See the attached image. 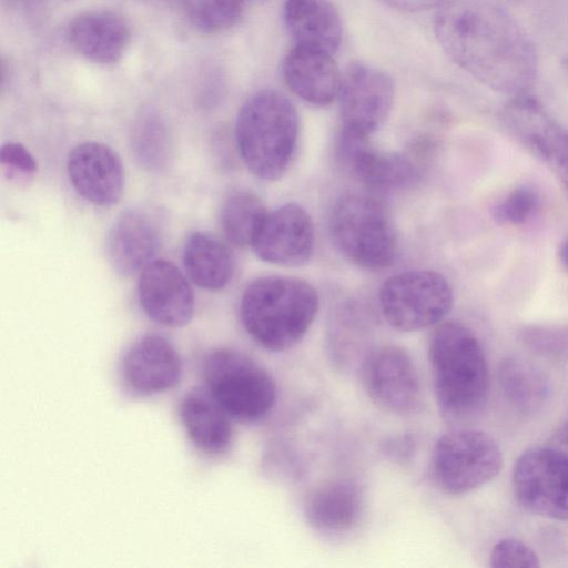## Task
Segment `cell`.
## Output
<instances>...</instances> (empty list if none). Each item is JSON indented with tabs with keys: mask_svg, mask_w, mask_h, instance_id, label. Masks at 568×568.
Listing matches in <instances>:
<instances>
[{
	"mask_svg": "<svg viewBox=\"0 0 568 568\" xmlns=\"http://www.w3.org/2000/svg\"><path fill=\"white\" fill-rule=\"evenodd\" d=\"M538 193L528 186L513 190L493 209V217L500 225H523L530 221L539 210Z\"/></svg>",
	"mask_w": 568,
	"mask_h": 568,
	"instance_id": "cell-28",
	"label": "cell"
},
{
	"mask_svg": "<svg viewBox=\"0 0 568 568\" xmlns=\"http://www.w3.org/2000/svg\"><path fill=\"white\" fill-rule=\"evenodd\" d=\"M501 467L498 443L478 429L448 432L436 440L432 452V477L446 495L470 493L495 478Z\"/></svg>",
	"mask_w": 568,
	"mask_h": 568,
	"instance_id": "cell-7",
	"label": "cell"
},
{
	"mask_svg": "<svg viewBox=\"0 0 568 568\" xmlns=\"http://www.w3.org/2000/svg\"><path fill=\"white\" fill-rule=\"evenodd\" d=\"M546 445L568 456V420L552 432Z\"/></svg>",
	"mask_w": 568,
	"mask_h": 568,
	"instance_id": "cell-35",
	"label": "cell"
},
{
	"mask_svg": "<svg viewBox=\"0 0 568 568\" xmlns=\"http://www.w3.org/2000/svg\"><path fill=\"white\" fill-rule=\"evenodd\" d=\"M388 7L406 12L425 11L438 7L444 0H382Z\"/></svg>",
	"mask_w": 568,
	"mask_h": 568,
	"instance_id": "cell-34",
	"label": "cell"
},
{
	"mask_svg": "<svg viewBox=\"0 0 568 568\" xmlns=\"http://www.w3.org/2000/svg\"><path fill=\"white\" fill-rule=\"evenodd\" d=\"M139 303L146 316L168 327L187 325L194 313V294L185 275L171 261L152 260L140 273Z\"/></svg>",
	"mask_w": 568,
	"mask_h": 568,
	"instance_id": "cell-15",
	"label": "cell"
},
{
	"mask_svg": "<svg viewBox=\"0 0 568 568\" xmlns=\"http://www.w3.org/2000/svg\"><path fill=\"white\" fill-rule=\"evenodd\" d=\"M395 97L393 79L379 68L351 62L338 93L342 130L371 136L388 118Z\"/></svg>",
	"mask_w": 568,
	"mask_h": 568,
	"instance_id": "cell-11",
	"label": "cell"
},
{
	"mask_svg": "<svg viewBox=\"0 0 568 568\" xmlns=\"http://www.w3.org/2000/svg\"><path fill=\"white\" fill-rule=\"evenodd\" d=\"M190 22L206 33L224 31L240 19L245 0H180Z\"/></svg>",
	"mask_w": 568,
	"mask_h": 568,
	"instance_id": "cell-27",
	"label": "cell"
},
{
	"mask_svg": "<svg viewBox=\"0 0 568 568\" xmlns=\"http://www.w3.org/2000/svg\"><path fill=\"white\" fill-rule=\"evenodd\" d=\"M251 246L264 262L280 266L303 265L314 248L312 219L300 204H283L266 213Z\"/></svg>",
	"mask_w": 568,
	"mask_h": 568,
	"instance_id": "cell-14",
	"label": "cell"
},
{
	"mask_svg": "<svg viewBox=\"0 0 568 568\" xmlns=\"http://www.w3.org/2000/svg\"><path fill=\"white\" fill-rule=\"evenodd\" d=\"M71 47L85 59L99 64H114L126 51L131 31L128 22L111 11H87L75 16L67 27Z\"/></svg>",
	"mask_w": 568,
	"mask_h": 568,
	"instance_id": "cell-19",
	"label": "cell"
},
{
	"mask_svg": "<svg viewBox=\"0 0 568 568\" xmlns=\"http://www.w3.org/2000/svg\"><path fill=\"white\" fill-rule=\"evenodd\" d=\"M318 306L317 292L306 281L271 275L247 285L240 302V317L258 345L271 352H284L305 336Z\"/></svg>",
	"mask_w": 568,
	"mask_h": 568,
	"instance_id": "cell-3",
	"label": "cell"
},
{
	"mask_svg": "<svg viewBox=\"0 0 568 568\" xmlns=\"http://www.w3.org/2000/svg\"><path fill=\"white\" fill-rule=\"evenodd\" d=\"M558 255L562 266L568 271V239L560 245Z\"/></svg>",
	"mask_w": 568,
	"mask_h": 568,
	"instance_id": "cell-36",
	"label": "cell"
},
{
	"mask_svg": "<svg viewBox=\"0 0 568 568\" xmlns=\"http://www.w3.org/2000/svg\"><path fill=\"white\" fill-rule=\"evenodd\" d=\"M363 388L371 400L387 413L409 416L422 406V385L409 354L399 346L369 351L359 364Z\"/></svg>",
	"mask_w": 568,
	"mask_h": 568,
	"instance_id": "cell-10",
	"label": "cell"
},
{
	"mask_svg": "<svg viewBox=\"0 0 568 568\" xmlns=\"http://www.w3.org/2000/svg\"><path fill=\"white\" fill-rule=\"evenodd\" d=\"M434 30L445 53L494 91L528 94L538 72L535 47L517 21L490 0H444Z\"/></svg>",
	"mask_w": 568,
	"mask_h": 568,
	"instance_id": "cell-1",
	"label": "cell"
},
{
	"mask_svg": "<svg viewBox=\"0 0 568 568\" xmlns=\"http://www.w3.org/2000/svg\"><path fill=\"white\" fill-rule=\"evenodd\" d=\"M298 132L294 104L282 92L263 89L241 106L235 123L239 153L247 169L263 180H277L293 156Z\"/></svg>",
	"mask_w": 568,
	"mask_h": 568,
	"instance_id": "cell-4",
	"label": "cell"
},
{
	"mask_svg": "<svg viewBox=\"0 0 568 568\" xmlns=\"http://www.w3.org/2000/svg\"><path fill=\"white\" fill-rule=\"evenodd\" d=\"M283 19L296 45L334 53L342 41V21L329 0H285Z\"/></svg>",
	"mask_w": 568,
	"mask_h": 568,
	"instance_id": "cell-22",
	"label": "cell"
},
{
	"mask_svg": "<svg viewBox=\"0 0 568 568\" xmlns=\"http://www.w3.org/2000/svg\"><path fill=\"white\" fill-rule=\"evenodd\" d=\"M162 224L159 216L144 207L122 212L106 236V255L112 267L129 276L141 271L159 252Z\"/></svg>",
	"mask_w": 568,
	"mask_h": 568,
	"instance_id": "cell-17",
	"label": "cell"
},
{
	"mask_svg": "<svg viewBox=\"0 0 568 568\" xmlns=\"http://www.w3.org/2000/svg\"><path fill=\"white\" fill-rule=\"evenodd\" d=\"M383 453L397 463L409 460L415 453L416 442L410 434H400L395 437H388L382 444Z\"/></svg>",
	"mask_w": 568,
	"mask_h": 568,
	"instance_id": "cell-33",
	"label": "cell"
},
{
	"mask_svg": "<svg viewBox=\"0 0 568 568\" xmlns=\"http://www.w3.org/2000/svg\"><path fill=\"white\" fill-rule=\"evenodd\" d=\"M513 489L530 514L568 520V456L545 445L531 447L516 460Z\"/></svg>",
	"mask_w": 568,
	"mask_h": 568,
	"instance_id": "cell-9",
	"label": "cell"
},
{
	"mask_svg": "<svg viewBox=\"0 0 568 568\" xmlns=\"http://www.w3.org/2000/svg\"><path fill=\"white\" fill-rule=\"evenodd\" d=\"M204 386L231 416L255 423L273 409L276 385L270 373L248 355L232 348L207 353L201 363Z\"/></svg>",
	"mask_w": 568,
	"mask_h": 568,
	"instance_id": "cell-6",
	"label": "cell"
},
{
	"mask_svg": "<svg viewBox=\"0 0 568 568\" xmlns=\"http://www.w3.org/2000/svg\"><path fill=\"white\" fill-rule=\"evenodd\" d=\"M67 172L75 192L94 205L111 206L122 195V162L104 143L87 141L72 148L67 158Z\"/></svg>",
	"mask_w": 568,
	"mask_h": 568,
	"instance_id": "cell-16",
	"label": "cell"
},
{
	"mask_svg": "<svg viewBox=\"0 0 568 568\" xmlns=\"http://www.w3.org/2000/svg\"><path fill=\"white\" fill-rule=\"evenodd\" d=\"M182 261L190 280L207 291L224 288L233 275L234 260L230 247L207 232L189 234L183 245Z\"/></svg>",
	"mask_w": 568,
	"mask_h": 568,
	"instance_id": "cell-23",
	"label": "cell"
},
{
	"mask_svg": "<svg viewBox=\"0 0 568 568\" xmlns=\"http://www.w3.org/2000/svg\"><path fill=\"white\" fill-rule=\"evenodd\" d=\"M2 166L11 174L32 175L38 164L32 154L20 143L9 142L0 151Z\"/></svg>",
	"mask_w": 568,
	"mask_h": 568,
	"instance_id": "cell-32",
	"label": "cell"
},
{
	"mask_svg": "<svg viewBox=\"0 0 568 568\" xmlns=\"http://www.w3.org/2000/svg\"><path fill=\"white\" fill-rule=\"evenodd\" d=\"M524 343L544 356L568 357V328L554 325H531L523 329Z\"/></svg>",
	"mask_w": 568,
	"mask_h": 568,
	"instance_id": "cell-29",
	"label": "cell"
},
{
	"mask_svg": "<svg viewBox=\"0 0 568 568\" xmlns=\"http://www.w3.org/2000/svg\"><path fill=\"white\" fill-rule=\"evenodd\" d=\"M490 564L498 568H537L540 561L532 548L516 538H505L495 544Z\"/></svg>",
	"mask_w": 568,
	"mask_h": 568,
	"instance_id": "cell-30",
	"label": "cell"
},
{
	"mask_svg": "<svg viewBox=\"0 0 568 568\" xmlns=\"http://www.w3.org/2000/svg\"><path fill=\"white\" fill-rule=\"evenodd\" d=\"M131 149L136 162L149 172H162L173 156L170 128L162 113L144 106L135 115L131 129Z\"/></svg>",
	"mask_w": 568,
	"mask_h": 568,
	"instance_id": "cell-24",
	"label": "cell"
},
{
	"mask_svg": "<svg viewBox=\"0 0 568 568\" xmlns=\"http://www.w3.org/2000/svg\"><path fill=\"white\" fill-rule=\"evenodd\" d=\"M550 142L540 160L549 165L568 193V130L562 126Z\"/></svg>",
	"mask_w": 568,
	"mask_h": 568,
	"instance_id": "cell-31",
	"label": "cell"
},
{
	"mask_svg": "<svg viewBox=\"0 0 568 568\" xmlns=\"http://www.w3.org/2000/svg\"><path fill=\"white\" fill-rule=\"evenodd\" d=\"M266 213L256 194L248 191L231 193L220 211V224L225 239L235 246H251Z\"/></svg>",
	"mask_w": 568,
	"mask_h": 568,
	"instance_id": "cell-26",
	"label": "cell"
},
{
	"mask_svg": "<svg viewBox=\"0 0 568 568\" xmlns=\"http://www.w3.org/2000/svg\"><path fill=\"white\" fill-rule=\"evenodd\" d=\"M435 397L440 412L452 419L477 414L489 393V368L477 336L464 324L437 325L428 343Z\"/></svg>",
	"mask_w": 568,
	"mask_h": 568,
	"instance_id": "cell-2",
	"label": "cell"
},
{
	"mask_svg": "<svg viewBox=\"0 0 568 568\" xmlns=\"http://www.w3.org/2000/svg\"><path fill=\"white\" fill-rule=\"evenodd\" d=\"M338 156L347 171L373 191H402L418 181V169L408 156L374 148L369 136L341 130Z\"/></svg>",
	"mask_w": 568,
	"mask_h": 568,
	"instance_id": "cell-13",
	"label": "cell"
},
{
	"mask_svg": "<svg viewBox=\"0 0 568 568\" xmlns=\"http://www.w3.org/2000/svg\"><path fill=\"white\" fill-rule=\"evenodd\" d=\"M282 73L290 90L313 105H327L338 97L342 73L329 52L295 44L283 60Z\"/></svg>",
	"mask_w": 568,
	"mask_h": 568,
	"instance_id": "cell-18",
	"label": "cell"
},
{
	"mask_svg": "<svg viewBox=\"0 0 568 568\" xmlns=\"http://www.w3.org/2000/svg\"><path fill=\"white\" fill-rule=\"evenodd\" d=\"M329 233L338 252L366 270L388 267L396 256L397 236L390 213L374 194L347 193L334 204Z\"/></svg>",
	"mask_w": 568,
	"mask_h": 568,
	"instance_id": "cell-5",
	"label": "cell"
},
{
	"mask_svg": "<svg viewBox=\"0 0 568 568\" xmlns=\"http://www.w3.org/2000/svg\"><path fill=\"white\" fill-rule=\"evenodd\" d=\"M119 372L124 387L131 393L152 396L165 393L179 384L182 362L168 338L148 333L125 349Z\"/></svg>",
	"mask_w": 568,
	"mask_h": 568,
	"instance_id": "cell-12",
	"label": "cell"
},
{
	"mask_svg": "<svg viewBox=\"0 0 568 568\" xmlns=\"http://www.w3.org/2000/svg\"><path fill=\"white\" fill-rule=\"evenodd\" d=\"M385 321L403 332H416L442 323L453 305L449 282L440 273L415 270L388 277L379 291Z\"/></svg>",
	"mask_w": 568,
	"mask_h": 568,
	"instance_id": "cell-8",
	"label": "cell"
},
{
	"mask_svg": "<svg viewBox=\"0 0 568 568\" xmlns=\"http://www.w3.org/2000/svg\"><path fill=\"white\" fill-rule=\"evenodd\" d=\"M498 381L505 397L521 413L537 412L547 399V378L527 359L514 356L504 358L498 367Z\"/></svg>",
	"mask_w": 568,
	"mask_h": 568,
	"instance_id": "cell-25",
	"label": "cell"
},
{
	"mask_svg": "<svg viewBox=\"0 0 568 568\" xmlns=\"http://www.w3.org/2000/svg\"><path fill=\"white\" fill-rule=\"evenodd\" d=\"M363 508L364 496L358 484L335 479L323 483L307 495L304 515L316 530L344 534L358 524Z\"/></svg>",
	"mask_w": 568,
	"mask_h": 568,
	"instance_id": "cell-21",
	"label": "cell"
},
{
	"mask_svg": "<svg viewBox=\"0 0 568 568\" xmlns=\"http://www.w3.org/2000/svg\"><path fill=\"white\" fill-rule=\"evenodd\" d=\"M180 420L192 444L203 454L219 456L233 439L231 416L205 386L190 389L179 405Z\"/></svg>",
	"mask_w": 568,
	"mask_h": 568,
	"instance_id": "cell-20",
	"label": "cell"
}]
</instances>
